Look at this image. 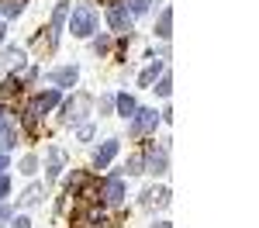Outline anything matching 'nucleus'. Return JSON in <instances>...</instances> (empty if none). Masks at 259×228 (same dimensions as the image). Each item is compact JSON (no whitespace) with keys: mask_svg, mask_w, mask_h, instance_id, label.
I'll list each match as a JSON object with an SVG mask.
<instances>
[{"mask_svg":"<svg viewBox=\"0 0 259 228\" xmlns=\"http://www.w3.org/2000/svg\"><path fill=\"white\" fill-rule=\"evenodd\" d=\"M56 104H59V90H41V94H35L31 104L24 107V124H28V128H35L38 118L45 114V111H52Z\"/></svg>","mask_w":259,"mask_h":228,"instance_id":"nucleus-1","label":"nucleus"},{"mask_svg":"<svg viewBox=\"0 0 259 228\" xmlns=\"http://www.w3.org/2000/svg\"><path fill=\"white\" fill-rule=\"evenodd\" d=\"M69 31L76 35V38H90L94 31H97V11L94 7H76L73 11V18H69Z\"/></svg>","mask_w":259,"mask_h":228,"instance_id":"nucleus-2","label":"nucleus"},{"mask_svg":"<svg viewBox=\"0 0 259 228\" xmlns=\"http://www.w3.org/2000/svg\"><path fill=\"white\" fill-rule=\"evenodd\" d=\"M90 111H94V97H90V94H73V101L62 107V121L76 124V121H83Z\"/></svg>","mask_w":259,"mask_h":228,"instance_id":"nucleus-3","label":"nucleus"},{"mask_svg":"<svg viewBox=\"0 0 259 228\" xmlns=\"http://www.w3.org/2000/svg\"><path fill=\"white\" fill-rule=\"evenodd\" d=\"M156 124H159V114L152 111V107H135V114H132V124H128V131L139 139V135H149V131H156Z\"/></svg>","mask_w":259,"mask_h":228,"instance_id":"nucleus-4","label":"nucleus"},{"mask_svg":"<svg viewBox=\"0 0 259 228\" xmlns=\"http://www.w3.org/2000/svg\"><path fill=\"white\" fill-rule=\"evenodd\" d=\"M107 24H111L118 35H128V31H132V14H128V7L111 4V7H107Z\"/></svg>","mask_w":259,"mask_h":228,"instance_id":"nucleus-5","label":"nucleus"},{"mask_svg":"<svg viewBox=\"0 0 259 228\" xmlns=\"http://www.w3.org/2000/svg\"><path fill=\"white\" fill-rule=\"evenodd\" d=\"M142 173H156V176H162L166 173V149H149L145 156H142Z\"/></svg>","mask_w":259,"mask_h":228,"instance_id":"nucleus-6","label":"nucleus"},{"mask_svg":"<svg viewBox=\"0 0 259 228\" xmlns=\"http://www.w3.org/2000/svg\"><path fill=\"white\" fill-rule=\"evenodd\" d=\"M80 80V69L76 66H62V69H52L49 73V83H56V86H76Z\"/></svg>","mask_w":259,"mask_h":228,"instance_id":"nucleus-7","label":"nucleus"},{"mask_svg":"<svg viewBox=\"0 0 259 228\" xmlns=\"http://www.w3.org/2000/svg\"><path fill=\"white\" fill-rule=\"evenodd\" d=\"M104 201H107V204H121V201H124V184H121V176H107V180H104Z\"/></svg>","mask_w":259,"mask_h":228,"instance_id":"nucleus-8","label":"nucleus"},{"mask_svg":"<svg viewBox=\"0 0 259 228\" xmlns=\"http://www.w3.org/2000/svg\"><path fill=\"white\" fill-rule=\"evenodd\" d=\"M142 204L145 207H166L169 204V190H166V187H149V190L142 194Z\"/></svg>","mask_w":259,"mask_h":228,"instance_id":"nucleus-9","label":"nucleus"},{"mask_svg":"<svg viewBox=\"0 0 259 228\" xmlns=\"http://www.w3.org/2000/svg\"><path fill=\"white\" fill-rule=\"evenodd\" d=\"M114 156H118V142H114V139H107V142H104L97 152H94V166H97V169H104V166L111 163Z\"/></svg>","mask_w":259,"mask_h":228,"instance_id":"nucleus-10","label":"nucleus"},{"mask_svg":"<svg viewBox=\"0 0 259 228\" xmlns=\"http://www.w3.org/2000/svg\"><path fill=\"white\" fill-rule=\"evenodd\" d=\"M11 145H18V128L4 118L0 121V149H11Z\"/></svg>","mask_w":259,"mask_h":228,"instance_id":"nucleus-11","label":"nucleus"},{"mask_svg":"<svg viewBox=\"0 0 259 228\" xmlns=\"http://www.w3.org/2000/svg\"><path fill=\"white\" fill-rule=\"evenodd\" d=\"M159 76H162V62L156 59L152 66H145V69H142V76H139V86H152V83L159 80Z\"/></svg>","mask_w":259,"mask_h":228,"instance_id":"nucleus-12","label":"nucleus"},{"mask_svg":"<svg viewBox=\"0 0 259 228\" xmlns=\"http://www.w3.org/2000/svg\"><path fill=\"white\" fill-rule=\"evenodd\" d=\"M156 35H159V38H169V35H173V7H166V11L159 14V24H156Z\"/></svg>","mask_w":259,"mask_h":228,"instance_id":"nucleus-13","label":"nucleus"},{"mask_svg":"<svg viewBox=\"0 0 259 228\" xmlns=\"http://www.w3.org/2000/svg\"><path fill=\"white\" fill-rule=\"evenodd\" d=\"M62 163H66L62 149H49V180H56V176L62 173Z\"/></svg>","mask_w":259,"mask_h":228,"instance_id":"nucleus-14","label":"nucleus"},{"mask_svg":"<svg viewBox=\"0 0 259 228\" xmlns=\"http://www.w3.org/2000/svg\"><path fill=\"white\" fill-rule=\"evenodd\" d=\"M24 11V0H0V14L4 18H18Z\"/></svg>","mask_w":259,"mask_h":228,"instance_id":"nucleus-15","label":"nucleus"},{"mask_svg":"<svg viewBox=\"0 0 259 228\" xmlns=\"http://www.w3.org/2000/svg\"><path fill=\"white\" fill-rule=\"evenodd\" d=\"M114 104H118L121 118H132V114H135V107H139V104L132 101V97H128V94H121V97H114Z\"/></svg>","mask_w":259,"mask_h":228,"instance_id":"nucleus-16","label":"nucleus"},{"mask_svg":"<svg viewBox=\"0 0 259 228\" xmlns=\"http://www.w3.org/2000/svg\"><path fill=\"white\" fill-rule=\"evenodd\" d=\"M38 201H41V187H38V184H31L28 190H24V194H21V204H24V207L38 204Z\"/></svg>","mask_w":259,"mask_h":228,"instance_id":"nucleus-17","label":"nucleus"},{"mask_svg":"<svg viewBox=\"0 0 259 228\" xmlns=\"http://www.w3.org/2000/svg\"><path fill=\"white\" fill-rule=\"evenodd\" d=\"M21 86H24V83H21L18 76H7V83L0 86V94H4V97H14V94H21Z\"/></svg>","mask_w":259,"mask_h":228,"instance_id":"nucleus-18","label":"nucleus"},{"mask_svg":"<svg viewBox=\"0 0 259 228\" xmlns=\"http://www.w3.org/2000/svg\"><path fill=\"white\" fill-rule=\"evenodd\" d=\"M66 18H69V7H66V4H59V7H56V14H52V24H49V28H52V31H59Z\"/></svg>","mask_w":259,"mask_h":228,"instance_id":"nucleus-19","label":"nucleus"},{"mask_svg":"<svg viewBox=\"0 0 259 228\" xmlns=\"http://www.w3.org/2000/svg\"><path fill=\"white\" fill-rule=\"evenodd\" d=\"M156 94H159V97H169V94H173V80H169V73H162V76H159V86H156Z\"/></svg>","mask_w":259,"mask_h":228,"instance_id":"nucleus-20","label":"nucleus"},{"mask_svg":"<svg viewBox=\"0 0 259 228\" xmlns=\"http://www.w3.org/2000/svg\"><path fill=\"white\" fill-rule=\"evenodd\" d=\"M35 169H38V159H35V156H24V159H21V173H24V176H31Z\"/></svg>","mask_w":259,"mask_h":228,"instance_id":"nucleus-21","label":"nucleus"},{"mask_svg":"<svg viewBox=\"0 0 259 228\" xmlns=\"http://www.w3.org/2000/svg\"><path fill=\"white\" fill-rule=\"evenodd\" d=\"M94 52H97V56H107V52H111V38H107V35H100V38L94 41Z\"/></svg>","mask_w":259,"mask_h":228,"instance_id":"nucleus-22","label":"nucleus"},{"mask_svg":"<svg viewBox=\"0 0 259 228\" xmlns=\"http://www.w3.org/2000/svg\"><path fill=\"white\" fill-rule=\"evenodd\" d=\"M128 7H132V14H145L149 11V0H124Z\"/></svg>","mask_w":259,"mask_h":228,"instance_id":"nucleus-23","label":"nucleus"},{"mask_svg":"<svg viewBox=\"0 0 259 228\" xmlns=\"http://www.w3.org/2000/svg\"><path fill=\"white\" fill-rule=\"evenodd\" d=\"M124 169H128V173H142V156H132V159H128V166H124Z\"/></svg>","mask_w":259,"mask_h":228,"instance_id":"nucleus-24","label":"nucleus"},{"mask_svg":"<svg viewBox=\"0 0 259 228\" xmlns=\"http://www.w3.org/2000/svg\"><path fill=\"white\" fill-rule=\"evenodd\" d=\"M7 194H11V180H7V176H0V201H4Z\"/></svg>","mask_w":259,"mask_h":228,"instance_id":"nucleus-25","label":"nucleus"},{"mask_svg":"<svg viewBox=\"0 0 259 228\" xmlns=\"http://www.w3.org/2000/svg\"><path fill=\"white\" fill-rule=\"evenodd\" d=\"M7 221H11V207L0 204V225H7Z\"/></svg>","mask_w":259,"mask_h":228,"instance_id":"nucleus-26","label":"nucleus"},{"mask_svg":"<svg viewBox=\"0 0 259 228\" xmlns=\"http://www.w3.org/2000/svg\"><path fill=\"white\" fill-rule=\"evenodd\" d=\"M76 135H80L83 142H87V139H90V135H94V128H90V124H80V131H76Z\"/></svg>","mask_w":259,"mask_h":228,"instance_id":"nucleus-27","label":"nucleus"},{"mask_svg":"<svg viewBox=\"0 0 259 228\" xmlns=\"http://www.w3.org/2000/svg\"><path fill=\"white\" fill-rule=\"evenodd\" d=\"M11 228H31V221H28V218H14V221H11Z\"/></svg>","mask_w":259,"mask_h":228,"instance_id":"nucleus-28","label":"nucleus"},{"mask_svg":"<svg viewBox=\"0 0 259 228\" xmlns=\"http://www.w3.org/2000/svg\"><path fill=\"white\" fill-rule=\"evenodd\" d=\"M114 107V97H100V111H111Z\"/></svg>","mask_w":259,"mask_h":228,"instance_id":"nucleus-29","label":"nucleus"},{"mask_svg":"<svg viewBox=\"0 0 259 228\" xmlns=\"http://www.w3.org/2000/svg\"><path fill=\"white\" fill-rule=\"evenodd\" d=\"M4 169H7V156L0 152V176H4Z\"/></svg>","mask_w":259,"mask_h":228,"instance_id":"nucleus-30","label":"nucleus"},{"mask_svg":"<svg viewBox=\"0 0 259 228\" xmlns=\"http://www.w3.org/2000/svg\"><path fill=\"white\" fill-rule=\"evenodd\" d=\"M152 228H169V221H156V225H152Z\"/></svg>","mask_w":259,"mask_h":228,"instance_id":"nucleus-31","label":"nucleus"},{"mask_svg":"<svg viewBox=\"0 0 259 228\" xmlns=\"http://www.w3.org/2000/svg\"><path fill=\"white\" fill-rule=\"evenodd\" d=\"M4 118H7V107H0V121H4Z\"/></svg>","mask_w":259,"mask_h":228,"instance_id":"nucleus-32","label":"nucleus"},{"mask_svg":"<svg viewBox=\"0 0 259 228\" xmlns=\"http://www.w3.org/2000/svg\"><path fill=\"white\" fill-rule=\"evenodd\" d=\"M4 31H7V28H4V24H0V41H4Z\"/></svg>","mask_w":259,"mask_h":228,"instance_id":"nucleus-33","label":"nucleus"}]
</instances>
